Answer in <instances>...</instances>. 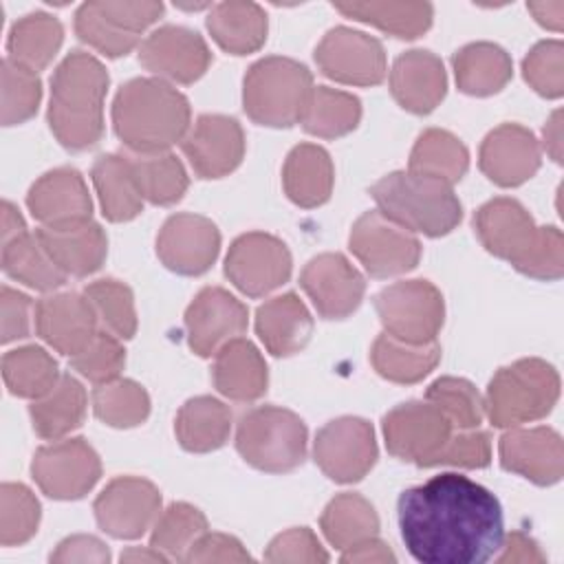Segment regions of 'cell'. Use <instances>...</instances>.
I'll use <instances>...</instances> for the list:
<instances>
[{
    "label": "cell",
    "mask_w": 564,
    "mask_h": 564,
    "mask_svg": "<svg viewBox=\"0 0 564 564\" xmlns=\"http://www.w3.org/2000/svg\"><path fill=\"white\" fill-rule=\"evenodd\" d=\"M397 518L405 549L423 564H482L505 542L498 498L454 471L405 489Z\"/></svg>",
    "instance_id": "6da1fadb"
},
{
    "label": "cell",
    "mask_w": 564,
    "mask_h": 564,
    "mask_svg": "<svg viewBox=\"0 0 564 564\" xmlns=\"http://www.w3.org/2000/svg\"><path fill=\"white\" fill-rule=\"evenodd\" d=\"M482 247L535 280H557L564 273V238L557 227H538L513 198H494L474 216Z\"/></svg>",
    "instance_id": "7a4b0ae2"
},
{
    "label": "cell",
    "mask_w": 564,
    "mask_h": 564,
    "mask_svg": "<svg viewBox=\"0 0 564 564\" xmlns=\"http://www.w3.org/2000/svg\"><path fill=\"white\" fill-rule=\"evenodd\" d=\"M112 123L132 154L167 152L189 130V104L172 84L159 77H137L119 88Z\"/></svg>",
    "instance_id": "3957f363"
},
{
    "label": "cell",
    "mask_w": 564,
    "mask_h": 564,
    "mask_svg": "<svg viewBox=\"0 0 564 564\" xmlns=\"http://www.w3.org/2000/svg\"><path fill=\"white\" fill-rule=\"evenodd\" d=\"M108 73L104 64L86 53L73 51L62 59L51 79L48 126L68 150H88L104 134V97Z\"/></svg>",
    "instance_id": "277c9868"
},
{
    "label": "cell",
    "mask_w": 564,
    "mask_h": 564,
    "mask_svg": "<svg viewBox=\"0 0 564 564\" xmlns=\"http://www.w3.org/2000/svg\"><path fill=\"white\" fill-rule=\"evenodd\" d=\"M370 194L386 218L412 234L445 236L463 218V207L452 185L410 170L379 178Z\"/></svg>",
    "instance_id": "5b68a950"
},
{
    "label": "cell",
    "mask_w": 564,
    "mask_h": 564,
    "mask_svg": "<svg viewBox=\"0 0 564 564\" xmlns=\"http://www.w3.org/2000/svg\"><path fill=\"white\" fill-rule=\"evenodd\" d=\"M313 88V75L304 64L278 55L258 59L245 75V112L260 126L289 128L302 121Z\"/></svg>",
    "instance_id": "8992f818"
},
{
    "label": "cell",
    "mask_w": 564,
    "mask_h": 564,
    "mask_svg": "<svg viewBox=\"0 0 564 564\" xmlns=\"http://www.w3.org/2000/svg\"><path fill=\"white\" fill-rule=\"evenodd\" d=\"M560 397V377L542 359H518L489 381L485 412L496 427H518L546 416Z\"/></svg>",
    "instance_id": "52a82bcc"
},
{
    "label": "cell",
    "mask_w": 564,
    "mask_h": 564,
    "mask_svg": "<svg viewBox=\"0 0 564 564\" xmlns=\"http://www.w3.org/2000/svg\"><path fill=\"white\" fill-rule=\"evenodd\" d=\"M236 447L260 471H293L306 458V425L291 410L260 405L240 416Z\"/></svg>",
    "instance_id": "ba28073f"
},
{
    "label": "cell",
    "mask_w": 564,
    "mask_h": 564,
    "mask_svg": "<svg viewBox=\"0 0 564 564\" xmlns=\"http://www.w3.org/2000/svg\"><path fill=\"white\" fill-rule=\"evenodd\" d=\"M377 315L388 335L408 344L436 341L443 326V295L427 280H403L375 297Z\"/></svg>",
    "instance_id": "9c48e42d"
},
{
    "label": "cell",
    "mask_w": 564,
    "mask_h": 564,
    "mask_svg": "<svg viewBox=\"0 0 564 564\" xmlns=\"http://www.w3.org/2000/svg\"><path fill=\"white\" fill-rule=\"evenodd\" d=\"M161 13V2H86L75 13V33L95 51L121 57Z\"/></svg>",
    "instance_id": "30bf717a"
},
{
    "label": "cell",
    "mask_w": 564,
    "mask_h": 564,
    "mask_svg": "<svg viewBox=\"0 0 564 564\" xmlns=\"http://www.w3.org/2000/svg\"><path fill=\"white\" fill-rule=\"evenodd\" d=\"M454 427L445 414L430 401H408L383 416V436L388 452L419 467H434L441 449Z\"/></svg>",
    "instance_id": "8fae6325"
},
{
    "label": "cell",
    "mask_w": 564,
    "mask_h": 564,
    "mask_svg": "<svg viewBox=\"0 0 564 564\" xmlns=\"http://www.w3.org/2000/svg\"><path fill=\"white\" fill-rule=\"evenodd\" d=\"M350 251L372 278H390L416 267L421 242L379 209L361 214L350 229Z\"/></svg>",
    "instance_id": "7c38bea8"
},
{
    "label": "cell",
    "mask_w": 564,
    "mask_h": 564,
    "mask_svg": "<svg viewBox=\"0 0 564 564\" xmlns=\"http://www.w3.org/2000/svg\"><path fill=\"white\" fill-rule=\"evenodd\" d=\"M286 245L264 231H249L236 238L225 258L229 282L249 297H262L282 286L291 275Z\"/></svg>",
    "instance_id": "4fadbf2b"
},
{
    "label": "cell",
    "mask_w": 564,
    "mask_h": 564,
    "mask_svg": "<svg viewBox=\"0 0 564 564\" xmlns=\"http://www.w3.org/2000/svg\"><path fill=\"white\" fill-rule=\"evenodd\" d=\"M31 474L48 498L77 500L99 480L101 463L84 438H64L35 452Z\"/></svg>",
    "instance_id": "5bb4252c"
},
{
    "label": "cell",
    "mask_w": 564,
    "mask_h": 564,
    "mask_svg": "<svg viewBox=\"0 0 564 564\" xmlns=\"http://www.w3.org/2000/svg\"><path fill=\"white\" fill-rule=\"evenodd\" d=\"M313 458L335 482L361 480L377 463L372 425L357 416H341L326 423L315 436Z\"/></svg>",
    "instance_id": "9a60e30c"
},
{
    "label": "cell",
    "mask_w": 564,
    "mask_h": 564,
    "mask_svg": "<svg viewBox=\"0 0 564 564\" xmlns=\"http://www.w3.org/2000/svg\"><path fill=\"white\" fill-rule=\"evenodd\" d=\"M319 70L350 86H375L386 77V53L379 40L348 26L330 29L315 48Z\"/></svg>",
    "instance_id": "2e32d148"
},
{
    "label": "cell",
    "mask_w": 564,
    "mask_h": 564,
    "mask_svg": "<svg viewBox=\"0 0 564 564\" xmlns=\"http://www.w3.org/2000/svg\"><path fill=\"white\" fill-rule=\"evenodd\" d=\"M161 511L159 489L137 476H121L106 485L95 500L101 531L119 540H134L154 527Z\"/></svg>",
    "instance_id": "e0dca14e"
},
{
    "label": "cell",
    "mask_w": 564,
    "mask_h": 564,
    "mask_svg": "<svg viewBox=\"0 0 564 564\" xmlns=\"http://www.w3.org/2000/svg\"><path fill=\"white\" fill-rule=\"evenodd\" d=\"M139 62L163 82L192 84L209 68L212 53L196 31L167 24L143 40Z\"/></svg>",
    "instance_id": "ac0fdd59"
},
{
    "label": "cell",
    "mask_w": 564,
    "mask_h": 564,
    "mask_svg": "<svg viewBox=\"0 0 564 564\" xmlns=\"http://www.w3.org/2000/svg\"><path fill=\"white\" fill-rule=\"evenodd\" d=\"M185 328L189 348L200 357H212L245 333L247 306L220 286H205L185 311Z\"/></svg>",
    "instance_id": "d6986e66"
},
{
    "label": "cell",
    "mask_w": 564,
    "mask_h": 564,
    "mask_svg": "<svg viewBox=\"0 0 564 564\" xmlns=\"http://www.w3.org/2000/svg\"><path fill=\"white\" fill-rule=\"evenodd\" d=\"M220 251V234L216 225L198 214L170 216L159 236L156 253L161 262L181 275L205 273Z\"/></svg>",
    "instance_id": "ffe728a7"
},
{
    "label": "cell",
    "mask_w": 564,
    "mask_h": 564,
    "mask_svg": "<svg viewBox=\"0 0 564 564\" xmlns=\"http://www.w3.org/2000/svg\"><path fill=\"white\" fill-rule=\"evenodd\" d=\"M300 284L317 313L326 319H344L364 300V275L341 253H319L304 267Z\"/></svg>",
    "instance_id": "44dd1931"
},
{
    "label": "cell",
    "mask_w": 564,
    "mask_h": 564,
    "mask_svg": "<svg viewBox=\"0 0 564 564\" xmlns=\"http://www.w3.org/2000/svg\"><path fill=\"white\" fill-rule=\"evenodd\" d=\"M183 152L200 178L227 176L245 156L242 128L225 115H200L183 139Z\"/></svg>",
    "instance_id": "7402d4cb"
},
{
    "label": "cell",
    "mask_w": 564,
    "mask_h": 564,
    "mask_svg": "<svg viewBox=\"0 0 564 564\" xmlns=\"http://www.w3.org/2000/svg\"><path fill=\"white\" fill-rule=\"evenodd\" d=\"M500 465L535 485H555L564 474V445L551 427H509L498 443Z\"/></svg>",
    "instance_id": "603a6c76"
},
{
    "label": "cell",
    "mask_w": 564,
    "mask_h": 564,
    "mask_svg": "<svg viewBox=\"0 0 564 564\" xmlns=\"http://www.w3.org/2000/svg\"><path fill=\"white\" fill-rule=\"evenodd\" d=\"M478 163L496 185L516 187L540 170V143L524 126L502 123L482 139Z\"/></svg>",
    "instance_id": "cb8c5ba5"
},
{
    "label": "cell",
    "mask_w": 564,
    "mask_h": 564,
    "mask_svg": "<svg viewBox=\"0 0 564 564\" xmlns=\"http://www.w3.org/2000/svg\"><path fill=\"white\" fill-rule=\"evenodd\" d=\"M97 313L86 295L53 293L35 306L37 335L62 355H77L97 335Z\"/></svg>",
    "instance_id": "d4e9b609"
},
{
    "label": "cell",
    "mask_w": 564,
    "mask_h": 564,
    "mask_svg": "<svg viewBox=\"0 0 564 564\" xmlns=\"http://www.w3.org/2000/svg\"><path fill=\"white\" fill-rule=\"evenodd\" d=\"M26 205L44 227L86 223L93 214L84 176L73 167H57L40 176L26 194Z\"/></svg>",
    "instance_id": "484cf974"
},
{
    "label": "cell",
    "mask_w": 564,
    "mask_h": 564,
    "mask_svg": "<svg viewBox=\"0 0 564 564\" xmlns=\"http://www.w3.org/2000/svg\"><path fill=\"white\" fill-rule=\"evenodd\" d=\"M390 90L403 110L414 115L432 112L447 90L443 62L430 51H405L392 64Z\"/></svg>",
    "instance_id": "4316f807"
},
{
    "label": "cell",
    "mask_w": 564,
    "mask_h": 564,
    "mask_svg": "<svg viewBox=\"0 0 564 564\" xmlns=\"http://www.w3.org/2000/svg\"><path fill=\"white\" fill-rule=\"evenodd\" d=\"M37 236L53 262L66 275L86 278L95 273L108 253V238L93 220L66 227H42L37 229Z\"/></svg>",
    "instance_id": "83f0119b"
},
{
    "label": "cell",
    "mask_w": 564,
    "mask_h": 564,
    "mask_svg": "<svg viewBox=\"0 0 564 564\" xmlns=\"http://www.w3.org/2000/svg\"><path fill=\"white\" fill-rule=\"evenodd\" d=\"M256 333L271 355L289 357L308 344L313 317L295 293H282L258 308Z\"/></svg>",
    "instance_id": "f1b7e54d"
},
{
    "label": "cell",
    "mask_w": 564,
    "mask_h": 564,
    "mask_svg": "<svg viewBox=\"0 0 564 564\" xmlns=\"http://www.w3.org/2000/svg\"><path fill=\"white\" fill-rule=\"evenodd\" d=\"M212 375L216 390L231 401H256L267 392V364L260 350L242 337L218 348Z\"/></svg>",
    "instance_id": "f546056e"
},
{
    "label": "cell",
    "mask_w": 564,
    "mask_h": 564,
    "mask_svg": "<svg viewBox=\"0 0 564 564\" xmlns=\"http://www.w3.org/2000/svg\"><path fill=\"white\" fill-rule=\"evenodd\" d=\"M335 170L330 154L315 143L295 145L282 167L286 196L300 207H317L330 198Z\"/></svg>",
    "instance_id": "4dcf8cb0"
},
{
    "label": "cell",
    "mask_w": 564,
    "mask_h": 564,
    "mask_svg": "<svg viewBox=\"0 0 564 564\" xmlns=\"http://www.w3.org/2000/svg\"><path fill=\"white\" fill-rule=\"evenodd\" d=\"M104 216L126 223L141 214L143 196L137 185L128 154H101L90 170Z\"/></svg>",
    "instance_id": "1f68e13d"
},
{
    "label": "cell",
    "mask_w": 564,
    "mask_h": 564,
    "mask_svg": "<svg viewBox=\"0 0 564 564\" xmlns=\"http://www.w3.org/2000/svg\"><path fill=\"white\" fill-rule=\"evenodd\" d=\"M452 64L458 88L474 97L500 93L513 73L507 51L491 42H474L463 46L456 51Z\"/></svg>",
    "instance_id": "d6a6232c"
},
{
    "label": "cell",
    "mask_w": 564,
    "mask_h": 564,
    "mask_svg": "<svg viewBox=\"0 0 564 564\" xmlns=\"http://www.w3.org/2000/svg\"><path fill=\"white\" fill-rule=\"evenodd\" d=\"M29 412L37 436L59 441L82 425L86 414V390L73 375H62L46 394L33 399Z\"/></svg>",
    "instance_id": "836d02e7"
},
{
    "label": "cell",
    "mask_w": 564,
    "mask_h": 564,
    "mask_svg": "<svg viewBox=\"0 0 564 564\" xmlns=\"http://www.w3.org/2000/svg\"><path fill=\"white\" fill-rule=\"evenodd\" d=\"M174 432L183 449L196 454L214 452L229 438L231 412L214 397H194L178 410Z\"/></svg>",
    "instance_id": "e575fe53"
},
{
    "label": "cell",
    "mask_w": 564,
    "mask_h": 564,
    "mask_svg": "<svg viewBox=\"0 0 564 564\" xmlns=\"http://www.w3.org/2000/svg\"><path fill=\"white\" fill-rule=\"evenodd\" d=\"M207 29L223 51L247 55L267 40V13L256 2H220L212 9Z\"/></svg>",
    "instance_id": "d590c367"
},
{
    "label": "cell",
    "mask_w": 564,
    "mask_h": 564,
    "mask_svg": "<svg viewBox=\"0 0 564 564\" xmlns=\"http://www.w3.org/2000/svg\"><path fill=\"white\" fill-rule=\"evenodd\" d=\"M370 359L383 379L394 383H416L436 368L441 346L436 341L408 344L383 333L375 339Z\"/></svg>",
    "instance_id": "8d00e7d4"
},
{
    "label": "cell",
    "mask_w": 564,
    "mask_h": 564,
    "mask_svg": "<svg viewBox=\"0 0 564 564\" xmlns=\"http://www.w3.org/2000/svg\"><path fill=\"white\" fill-rule=\"evenodd\" d=\"M2 269L9 278L35 291H53L66 282V273L53 262L37 231H24L2 242Z\"/></svg>",
    "instance_id": "74e56055"
},
{
    "label": "cell",
    "mask_w": 564,
    "mask_h": 564,
    "mask_svg": "<svg viewBox=\"0 0 564 564\" xmlns=\"http://www.w3.org/2000/svg\"><path fill=\"white\" fill-rule=\"evenodd\" d=\"M469 167V152L465 143L447 130H425L410 154V172L454 185Z\"/></svg>",
    "instance_id": "f35d334b"
},
{
    "label": "cell",
    "mask_w": 564,
    "mask_h": 564,
    "mask_svg": "<svg viewBox=\"0 0 564 564\" xmlns=\"http://www.w3.org/2000/svg\"><path fill=\"white\" fill-rule=\"evenodd\" d=\"M62 37L64 29L57 18L42 11L29 13L18 20L9 33V59L37 73L51 64L62 46Z\"/></svg>",
    "instance_id": "ab89813d"
},
{
    "label": "cell",
    "mask_w": 564,
    "mask_h": 564,
    "mask_svg": "<svg viewBox=\"0 0 564 564\" xmlns=\"http://www.w3.org/2000/svg\"><path fill=\"white\" fill-rule=\"evenodd\" d=\"M319 527L326 540L344 551L361 540L375 538L379 531V516L364 496L346 491L326 505Z\"/></svg>",
    "instance_id": "60d3db41"
},
{
    "label": "cell",
    "mask_w": 564,
    "mask_h": 564,
    "mask_svg": "<svg viewBox=\"0 0 564 564\" xmlns=\"http://www.w3.org/2000/svg\"><path fill=\"white\" fill-rule=\"evenodd\" d=\"M335 9L401 40H414L432 24V4L427 2H348L335 4Z\"/></svg>",
    "instance_id": "b9f144b4"
},
{
    "label": "cell",
    "mask_w": 564,
    "mask_h": 564,
    "mask_svg": "<svg viewBox=\"0 0 564 564\" xmlns=\"http://www.w3.org/2000/svg\"><path fill=\"white\" fill-rule=\"evenodd\" d=\"M359 119H361V104L355 95L335 90L328 86H317L313 88L311 101L300 123L313 137L337 139L352 132Z\"/></svg>",
    "instance_id": "7bdbcfd3"
},
{
    "label": "cell",
    "mask_w": 564,
    "mask_h": 564,
    "mask_svg": "<svg viewBox=\"0 0 564 564\" xmlns=\"http://www.w3.org/2000/svg\"><path fill=\"white\" fill-rule=\"evenodd\" d=\"M59 377L57 361L40 346H22L2 357V379L15 397L40 399Z\"/></svg>",
    "instance_id": "ee69618b"
},
{
    "label": "cell",
    "mask_w": 564,
    "mask_h": 564,
    "mask_svg": "<svg viewBox=\"0 0 564 564\" xmlns=\"http://www.w3.org/2000/svg\"><path fill=\"white\" fill-rule=\"evenodd\" d=\"M143 200L154 205H174L187 189L183 163L170 152L128 154Z\"/></svg>",
    "instance_id": "f6af8a7d"
},
{
    "label": "cell",
    "mask_w": 564,
    "mask_h": 564,
    "mask_svg": "<svg viewBox=\"0 0 564 564\" xmlns=\"http://www.w3.org/2000/svg\"><path fill=\"white\" fill-rule=\"evenodd\" d=\"M95 416L110 427L141 425L150 414L148 392L132 379H112L93 390Z\"/></svg>",
    "instance_id": "bcb514c9"
},
{
    "label": "cell",
    "mask_w": 564,
    "mask_h": 564,
    "mask_svg": "<svg viewBox=\"0 0 564 564\" xmlns=\"http://www.w3.org/2000/svg\"><path fill=\"white\" fill-rule=\"evenodd\" d=\"M207 533V518L200 509L187 502H172L165 511L159 513L150 546L161 551L167 560H185L194 542Z\"/></svg>",
    "instance_id": "7dc6e473"
},
{
    "label": "cell",
    "mask_w": 564,
    "mask_h": 564,
    "mask_svg": "<svg viewBox=\"0 0 564 564\" xmlns=\"http://www.w3.org/2000/svg\"><path fill=\"white\" fill-rule=\"evenodd\" d=\"M84 295L93 304L104 330L119 339H130L137 333V311L132 291L112 278L95 280L84 289Z\"/></svg>",
    "instance_id": "c3c4849f"
},
{
    "label": "cell",
    "mask_w": 564,
    "mask_h": 564,
    "mask_svg": "<svg viewBox=\"0 0 564 564\" xmlns=\"http://www.w3.org/2000/svg\"><path fill=\"white\" fill-rule=\"evenodd\" d=\"M425 399L445 414L454 430H476L482 423L485 399L467 379L441 377L427 388Z\"/></svg>",
    "instance_id": "681fc988"
},
{
    "label": "cell",
    "mask_w": 564,
    "mask_h": 564,
    "mask_svg": "<svg viewBox=\"0 0 564 564\" xmlns=\"http://www.w3.org/2000/svg\"><path fill=\"white\" fill-rule=\"evenodd\" d=\"M40 524V502L29 487L4 482L0 487V542L20 546L31 540Z\"/></svg>",
    "instance_id": "f907efd6"
},
{
    "label": "cell",
    "mask_w": 564,
    "mask_h": 564,
    "mask_svg": "<svg viewBox=\"0 0 564 564\" xmlns=\"http://www.w3.org/2000/svg\"><path fill=\"white\" fill-rule=\"evenodd\" d=\"M42 84L35 70L13 62H2V123L15 126L31 119L40 106Z\"/></svg>",
    "instance_id": "816d5d0a"
},
{
    "label": "cell",
    "mask_w": 564,
    "mask_h": 564,
    "mask_svg": "<svg viewBox=\"0 0 564 564\" xmlns=\"http://www.w3.org/2000/svg\"><path fill=\"white\" fill-rule=\"evenodd\" d=\"M70 366L88 381L106 383L121 375L126 366V352L119 339L108 330H97L86 348L70 357Z\"/></svg>",
    "instance_id": "f5cc1de1"
},
{
    "label": "cell",
    "mask_w": 564,
    "mask_h": 564,
    "mask_svg": "<svg viewBox=\"0 0 564 564\" xmlns=\"http://www.w3.org/2000/svg\"><path fill=\"white\" fill-rule=\"evenodd\" d=\"M522 75L542 97L557 99L564 93V46L560 40L535 44L522 62Z\"/></svg>",
    "instance_id": "db71d44e"
},
{
    "label": "cell",
    "mask_w": 564,
    "mask_h": 564,
    "mask_svg": "<svg viewBox=\"0 0 564 564\" xmlns=\"http://www.w3.org/2000/svg\"><path fill=\"white\" fill-rule=\"evenodd\" d=\"M489 460H491L489 434L476 427V430H454L449 441L441 449L436 465L478 469V467H487Z\"/></svg>",
    "instance_id": "11a10c76"
},
{
    "label": "cell",
    "mask_w": 564,
    "mask_h": 564,
    "mask_svg": "<svg viewBox=\"0 0 564 564\" xmlns=\"http://www.w3.org/2000/svg\"><path fill=\"white\" fill-rule=\"evenodd\" d=\"M264 560L275 564L280 562L315 564V562H328V553L324 551V546L319 544L317 535L311 529L295 527L271 540V544L267 546Z\"/></svg>",
    "instance_id": "9f6ffc18"
},
{
    "label": "cell",
    "mask_w": 564,
    "mask_h": 564,
    "mask_svg": "<svg viewBox=\"0 0 564 564\" xmlns=\"http://www.w3.org/2000/svg\"><path fill=\"white\" fill-rule=\"evenodd\" d=\"M251 555L234 538L225 533H203L187 551L183 562H249Z\"/></svg>",
    "instance_id": "6f0895ef"
},
{
    "label": "cell",
    "mask_w": 564,
    "mask_h": 564,
    "mask_svg": "<svg viewBox=\"0 0 564 564\" xmlns=\"http://www.w3.org/2000/svg\"><path fill=\"white\" fill-rule=\"evenodd\" d=\"M0 306H2V341L9 344L13 339L26 337L31 328V300L24 293L13 291L11 286H2Z\"/></svg>",
    "instance_id": "680465c9"
},
{
    "label": "cell",
    "mask_w": 564,
    "mask_h": 564,
    "mask_svg": "<svg viewBox=\"0 0 564 564\" xmlns=\"http://www.w3.org/2000/svg\"><path fill=\"white\" fill-rule=\"evenodd\" d=\"M110 553L106 544L93 535H70L62 540L51 553V562L68 564V562H108Z\"/></svg>",
    "instance_id": "91938a15"
},
{
    "label": "cell",
    "mask_w": 564,
    "mask_h": 564,
    "mask_svg": "<svg viewBox=\"0 0 564 564\" xmlns=\"http://www.w3.org/2000/svg\"><path fill=\"white\" fill-rule=\"evenodd\" d=\"M502 553L498 555V562L507 564V562H544V553L540 551V546L524 533L513 531L507 538V544L500 546Z\"/></svg>",
    "instance_id": "94428289"
},
{
    "label": "cell",
    "mask_w": 564,
    "mask_h": 564,
    "mask_svg": "<svg viewBox=\"0 0 564 564\" xmlns=\"http://www.w3.org/2000/svg\"><path fill=\"white\" fill-rule=\"evenodd\" d=\"M394 560H397L394 553L381 540H377V535L344 549V555H341V562H361V564H368V562L383 564V562H394Z\"/></svg>",
    "instance_id": "6125c7cd"
},
{
    "label": "cell",
    "mask_w": 564,
    "mask_h": 564,
    "mask_svg": "<svg viewBox=\"0 0 564 564\" xmlns=\"http://www.w3.org/2000/svg\"><path fill=\"white\" fill-rule=\"evenodd\" d=\"M529 11L533 13V18L551 29V31H560L562 29V20H564V2L555 0V2H529L527 4Z\"/></svg>",
    "instance_id": "be15d7a7"
},
{
    "label": "cell",
    "mask_w": 564,
    "mask_h": 564,
    "mask_svg": "<svg viewBox=\"0 0 564 564\" xmlns=\"http://www.w3.org/2000/svg\"><path fill=\"white\" fill-rule=\"evenodd\" d=\"M544 148L555 163L562 161V112L555 110L544 126Z\"/></svg>",
    "instance_id": "e7e4bbea"
},
{
    "label": "cell",
    "mask_w": 564,
    "mask_h": 564,
    "mask_svg": "<svg viewBox=\"0 0 564 564\" xmlns=\"http://www.w3.org/2000/svg\"><path fill=\"white\" fill-rule=\"evenodd\" d=\"M24 231H26V225H24L20 212L9 200H4L2 203V242H9L11 238H15Z\"/></svg>",
    "instance_id": "03108f58"
},
{
    "label": "cell",
    "mask_w": 564,
    "mask_h": 564,
    "mask_svg": "<svg viewBox=\"0 0 564 564\" xmlns=\"http://www.w3.org/2000/svg\"><path fill=\"white\" fill-rule=\"evenodd\" d=\"M165 560L167 557L161 551H156L154 546H150V549L132 546L121 553V562H165Z\"/></svg>",
    "instance_id": "003e7915"
}]
</instances>
